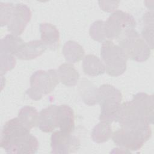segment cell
Instances as JSON below:
<instances>
[{
	"mask_svg": "<svg viewBox=\"0 0 154 154\" xmlns=\"http://www.w3.org/2000/svg\"><path fill=\"white\" fill-rule=\"evenodd\" d=\"M18 117L11 119L4 125L0 146L7 153L32 154L38 149L37 138L32 135Z\"/></svg>",
	"mask_w": 154,
	"mask_h": 154,
	"instance_id": "obj_1",
	"label": "cell"
},
{
	"mask_svg": "<svg viewBox=\"0 0 154 154\" xmlns=\"http://www.w3.org/2000/svg\"><path fill=\"white\" fill-rule=\"evenodd\" d=\"M59 82L57 70H37L31 75L30 88L26 91V93L31 99L39 100L43 95L51 93Z\"/></svg>",
	"mask_w": 154,
	"mask_h": 154,
	"instance_id": "obj_2",
	"label": "cell"
},
{
	"mask_svg": "<svg viewBox=\"0 0 154 154\" xmlns=\"http://www.w3.org/2000/svg\"><path fill=\"white\" fill-rule=\"evenodd\" d=\"M119 46L128 59L143 62L150 55V47L135 29L126 32L119 39Z\"/></svg>",
	"mask_w": 154,
	"mask_h": 154,
	"instance_id": "obj_3",
	"label": "cell"
},
{
	"mask_svg": "<svg viewBox=\"0 0 154 154\" xmlns=\"http://www.w3.org/2000/svg\"><path fill=\"white\" fill-rule=\"evenodd\" d=\"M100 56L105 63V71L108 75L118 76L125 72L128 58L120 47L112 41L105 40L103 42Z\"/></svg>",
	"mask_w": 154,
	"mask_h": 154,
	"instance_id": "obj_4",
	"label": "cell"
},
{
	"mask_svg": "<svg viewBox=\"0 0 154 154\" xmlns=\"http://www.w3.org/2000/svg\"><path fill=\"white\" fill-rule=\"evenodd\" d=\"M136 22L132 15L121 10H116L104 21L106 38L120 39L126 32L134 29Z\"/></svg>",
	"mask_w": 154,
	"mask_h": 154,
	"instance_id": "obj_5",
	"label": "cell"
},
{
	"mask_svg": "<svg viewBox=\"0 0 154 154\" xmlns=\"http://www.w3.org/2000/svg\"><path fill=\"white\" fill-rule=\"evenodd\" d=\"M51 146L52 153H71L79 149L80 141L77 137L60 130L52 134Z\"/></svg>",
	"mask_w": 154,
	"mask_h": 154,
	"instance_id": "obj_6",
	"label": "cell"
},
{
	"mask_svg": "<svg viewBox=\"0 0 154 154\" xmlns=\"http://www.w3.org/2000/svg\"><path fill=\"white\" fill-rule=\"evenodd\" d=\"M31 17V10L26 5L22 3L15 4L7 24L8 31L13 35H20L30 21Z\"/></svg>",
	"mask_w": 154,
	"mask_h": 154,
	"instance_id": "obj_7",
	"label": "cell"
},
{
	"mask_svg": "<svg viewBox=\"0 0 154 154\" xmlns=\"http://www.w3.org/2000/svg\"><path fill=\"white\" fill-rule=\"evenodd\" d=\"M112 139L116 145L122 148L135 151L140 150L147 141L140 134L122 128L112 134Z\"/></svg>",
	"mask_w": 154,
	"mask_h": 154,
	"instance_id": "obj_8",
	"label": "cell"
},
{
	"mask_svg": "<svg viewBox=\"0 0 154 154\" xmlns=\"http://www.w3.org/2000/svg\"><path fill=\"white\" fill-rule=\"evenodd\" d=\"M131 101L150 124L153 122V96L145 93H138L133 96Z\"/></svg>",
	"mask_w": 154,
	"mask_h": 154,
	"instance_id": "obj_9",
	"label": "cell"
},
{
	"mask_svg": "<svg viewBox=\"0 0 154 154\" xmlns=\"http://www.w3.org/2000/svg\"><path fill=\"white\" fill-rule=\"evenodd\" d=\"M57 108V105H51L40 111L38 126L42 132H51L58 128Z\"/></svg>",
	"mask_w": 154,
	"mask_h": 154,
	"instance_id": "obj_10",
	"label": "cell"
},
{
	"mask_svg": "<svg viewBox=\"0 0 154 154\" xmlns=\"http://www.w3.org/2000/svg\"><path fill=\"white\" fill-rule=\"evenodd\" d=\"M58 128L60 131L72 134L75 129V116L73 109L67 105H61L57 108Z\"/></svg>",
	"mask_w": 154,
	"mask_h": 154,
	"instance_id": "obj_11",
	"label": "cell"
},
{
	"mask_svg": "<svg viewBox=\"0 0 154 154\" xmlns=\"http://www.w3.org/2000/svg\"><path fill=\"white\" fill-rule=\"evenodd\" d=\"M46 48L41 40H32L25 43L16 57L20 60H32L40 56Z\"/></svg>",
	"mask_w": 154,
	"mask_h": 154,
	"instance_id": "obj_12",
	"label": "cell"
},
{
	"mask_svg": "<svg viewBox=\"0 0 154 154\" xmlns=\"http://www.w3.org/2000/svg\"><path fill=\"white\" fill-rule=\"evenodd\" d=\"M40 31L41 41L46 48L55 50L58 47L60 34L55 26L49 23H42L40 25Z\"/></svg>",
	"mask_w": 154,
	"mask_h": 154,
	"instance_id": "obj_13",
	"label": "cell"
},
{
	"mask_svg": "<svg viewBox=\"0 0 154 154\" xmlns=\"http://www.w3.org/2000/svg\"><path fill=\"white\" fill-rule=\"evenodd\" d=\"M57 70L60 82L64 85L72 87L77 84L79 79V74L72 63H63Z\"/></svg>",
	"mask_w": 154,
	"mask_h": 154,
	"instance_id": "obj_14",
	"label": "cell"
},
{
	"mask_svg": "<svg viewBox=\"0 0 154 154\" xmlns=\"http://www.w3.org/2000/svg\"><path fill=\"white\" fill-rule=\"evenodd\" d=\"M83 71L91 76H97L105 72V66L96 55L88 54L84 57L82 62Z\"/></svg>",
	"mask_w": 154,
	"mask_h": 154,
	"instance_id": "obj_15",
	"label": "cell"
},
{
	"mask_svg": "<svg viewBox=\"0 0 154 154\" xmlns=\"http://www.w3.org/2000/svg\"><path fill=\"white\" fill-rule=\"evenodd\" d=\"M66 60L69 63L79 61L83 58L85 52L82 46L75 41L69 40L65 43L62 50Z\"/></svg>",
	"mask_w": 154,
	"mask_h": 154,
	"instance_id": "obj_16",
	"label": "cell"
},
{
	"mask_svg": "<svg viewBox=\"0 0 154 154\" xmlns=\"http://www.w3.org/2000/svg\"><path fill=\"white\" fill-rule=\"evenodd\" d=\"M97 103L105 101H117L121 102L122 94L120 90L109 84H103L97 88Z\"/></svg>",
	"mask_w": 154,
	"mask_h": 154,
	"instance_id": "obj_17",
	"label": "cell"
},
{
	"mask_svg": "<svg viewBox=\"0 0 154 154\" xmlns=\"http://www.w3.org/2000/svg\"><path fill=\"white\" fill-rule=\"evenodd\" d=\"M24 43L20 37L12 34H8L1 40V51L16 56Z\"/></svg>",
	"mask_w": 154,
	"mask_h": 154,
	"instance_id": "obj_18",
	"label": "cell"
},
{
	"mask_svg": "<svg viewBox=\"0 0 154 154\" xmlns=\"http://www.w3.org/2000/svg\"><path fill=\"white\" fill-rule=\"evenodd\" d=\"M39 114L32 106H25L22 108L18 113V118L20 122L29 129L38 126Z\"/></svg>",
	"mask_w": 154,
	"mask_h": 154,
	"instance_id": "obj_19",
	"label": "cell"
},
{
	"mask_svg": "<svg viewBox=\"0 0 154 154\" xmlns=\"http://www.w3.org/2000/svg\"><path fill=\"white\" fill-rule=\"evenodd\" d=\"M112 135L110 124L100 122L97 124L91 132V138L97 143H103L107 141Z\"/></svg>",
	"mask_w": 154,
	"mask_h": 154,
	"instance_id": "obj_20",
	"label": "cell"
},
{
	"mask_svg": "<svg viewBox=\"0 0 154 154\" xmlns=\"http://www.w3.org/2000/svg\"><path fill=\"white\" fill-rule=\"evenodd\" d=\"M144 27L141 31V35L144 40L150 47L153 48V12L147 11L143 17Z\"/></svg>",
	"mask_w": 154,
	"mask_h": 154,
	"instance_id": "obj_21",
	"label": "cell"
},
{
	"mask_svg": "<svg viewBox=\"0 0 154 154\" xmlns=\"http://www.w3.org/2000/svg\"><path fill=\"white\" fill-rule=\"evenodd\" d=\"M82 84L84 85V87H82V89L80 92L81 93L82 100L85 103L90 106L97 103L96 98L97 88H96L94 86L92 87V84H91L90 81H88L87 80H86L87 87L85 86L83 81Z\"/></svg>",
	"mask_w": 154,
	"mask_h": 154,
	"instance_id": "obj_22",
	"label": "cell"
},
{
	"mask_svg": "<svg viewBox=\"0 0 154 154\" xmlns=\"http://www.w3.org/2000/svg\"><path fill=\"white\" fill-rule=\"evenodd\" d=\"M90 35L93 40L102 42L106 39L105 33L104 21L97 20L90 26L89 30Z\"/></svg>",
	"mask_w": 154,
	"mask_h": 154,
	"instance_id": "obj_23",
	"label": "cell"
},
{
	"mask_svg": "<svg viewBox=\"0 0 154 154\" xmlns=\"http://www.w3.org/2000/svg\"><path fill=\"white\" fill-rule=\"evenodd\" d=\"M0 55V72L1 75H3L4 73L12 70L15 67L16 61L14 56L9 53L1 51Z\"/></svg>",
	"mask_w": 154,
	"mask_h": 154,
	"instance_id": "obj_24",
	"label": "cell"
},
{
	"mask_svg": "<svg viewBox=\"0 0 154 154\" xmlns=\"http://www.w3.org/2000/svg\"><path fill=\"white\" fill-rule=\"evenodd\" d=\"M14 5H13L12 3H0V23L1 26L7 25L13 11Z\"/></svg>",
	"mask_w": 154,
	"mask_h": 154,
	"instance_id": "obj_25",
	"label": "cell"
},
{
	"mask_svg": "<svg viewBox=\"0 0 154 154\" xmlns=\"http://www.w3.org/2000/svg\"><path fill=\"white\" fill-rule=\"evenodd\" d=\"M104 4L102 3V1H99L100 7L105 11L106 12H111L114 11L117 7H118V4L119 2L117 1H103Z\"/></svg>",
	"mask_w": 154,
	"mask_h": 154,
	"instance_id": "obj_26",
	"label": "cell"
}]
</instances>
